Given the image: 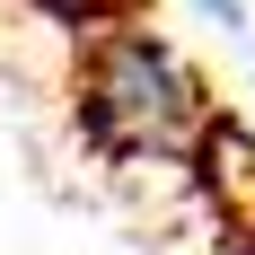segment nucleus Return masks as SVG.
Wrapping results in <instances>:
<instances>
[{
    "label": "nucleus",
    "mask_w": 255,
    "mask_h": 255,
    "mask_svg": "<svg viewBox=\"0 0 255 255\" xmlns=\"http://www.w3.org/2000/svg\"><path fill=\"white\" fill-rule=\"evenodd\" d=\"M203 124V88L158 35H115L88 71V132L106 150H167Z\"/></svg>",
    "instance_id": "nucleus-1"
},
{
    "label": "nucleus",
    "mask_w": 255,
    "mask_h": 255,
    "mask_svg": "<svg viewBox=\"0 0 255 255\" xmlns=\"http://www.w3.org/2000/svg\"><path fill=\"white\" fill-rule=\"evenodd\" d=\"M194 9H203V18H220V26H247V9H238V0H194Z\"/></svg>",
    "instance_id": "nucleus-2"
}]
</instances>
